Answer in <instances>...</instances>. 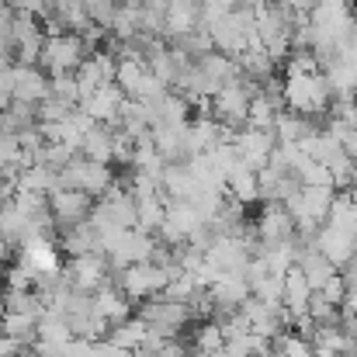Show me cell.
<instances>
[{
    "label": "cell",
    "mask_w": 357,
    "mask_h": 357,
    "mask_svg": "<svg viewBox=\"0 0 357 357\" xmlns=\"http://www.w3.org/2000/svg\"><path fill=\"white\" fill-rule=\"evenodd\" d=\"M260 87L253 80H246L243 73H236L208 105H212V119H219L222 125L236 128V125H246V108H250V98L257 94Z\"/></svg>",
    "instance_id": "obj_6"
},
{
    "label": "cell",
    "mask_w": 357,
    "mask_h": 357,
    "mask_svg": "<svg viewBox=\"0 0 357 357\" xmlns=\"http://www.w3.org/2000/svg\"><path fill=\"white\" fill-rule=\"evenodd\" d=\"M354 42H357V10H354Z\"/></svg>",
    "instance_id": "obj_41"
},
{
    "label": "cell",
    "mask_w": 357,
    "mask_h": 357,
    "mask_svg": "<svg viewBox=\"0 0 357 357\" xmlns=\"http://www.w3.org/2000/svg\"><path fill=\"white\" fill-rule=\"evenodd\" d=\"M31 125H38V105L10 101V105L0 112V132L17 135V132H24V128H31Z\"/></svg>",
    "instance_id": "obj_27"
},
{
    "label": "cell",
    "mask_w": 357,
    "mask_h": 357,
    "mask_svg": "<svg viewBox=\"0 0 357 357\" xmlns=\"http://www.w3.org/2000/svg\"><path fill=\"white\" fill-rule=\"evenodd\" d=\"M312 132H316V119L298 115V112H281L278 121H274V135H278V142H288V146H302Z\"/></svg>",
    "instance_id": "obj_18"
},
{
    "label": "cell",
    "mask_w": 357,
    "mask_h": 357,
    "mask_svg": "<svg viewBox=\"0 0 357 357\" xmlns=\"http://www.w3.org/2000/svg\"><path fill=\"white\" fill-rule=\"evenodd\" d=\"M94 312H98L108 326H115V323H121V319H128L132 305H128V298L121 295V288L101 284V288H94Z\"/></svg>",
    "instance_id": "obj_17"
},
{
    "label": "cell",
    "mask_w": 357,
    "mask_h": 357,
    "mask_svg": "<svg viewBox=\"0 0 357 357\" xmlns=\"http://www.w3.org/2000/svg\"><path fill=\"white\" fill-rule=\"evenodd\" d=\"M191 357H195V354H191Z\"/></svg>",
    "instance_id": "obj_43"
},
{
    "label": "cell",
    "mask_w": 357,
    "mask_h": 357,
    "mask_svg": "<svg viewBox=\"0 0 357 357\" xmlns=\"http://www.w3.org/2000/svg\"><path fill=\"white\" fill-rule=\"evenodd\" d=\"M0 333H7L21 347H31V344H38V319L35 316H24V312H3Z\"/></svg>",
    "instance_id": "obj_24"
},
{
    "label": "cell",
    "mask_w": 357,
    "mask_h": 357,
    "mask_svg": "<svg viewBox=\"0 0 357 357\" xmlns=\"http://www.w3.org/2000/svg\"><path fill=\"white\" fill-rule=\"evenodd\" d=\"M274 146H278L274 128H253V125H243V128H236V135H233V149H236L239 163H246L250 170L267 167Z\"/></svg>",
    "instance_id": "obj_8"
},
{
    "label": "cell",
    "mask_w": 357,
    "mask_h": 357,
    "mask_svg": "<svg viewBox=\"0 0 357 357\" xmlns=\"http://www.w3.org/2000/svg\"><path fill=\"white\" fill-rule=\"evenodd\" d=\"M91 56L87 42L77 35V31H49L45 42H42V52H38V66L49 73V77H59V73H77V66Z\"/></svg>",
    "instance_id": "obj_2"
},
{
    "label": "cell",
    "mask_w": 357,
    "mask_h": 357,
    "mask_svg": "<svg viewBox=\"0 0 357 357\" xmlns=\"http://www.w3.org/2000/svg\"><path fill=\"white\" fill-rule=\"evenodd\" d=\"M305 312H309V319H312L316 326H340V305L326 302L319 291H312V295H309Z\"/></svg>",
    "instance_id": "obj_30"
},
{
    "label": "cell",
    "mask_w": 357,
    "mask_h": 357,
    "mask_svg": "<svg viewBox=\"0 0 357 357\" xmlns=\"http://www.w3.org/2000/svg\"><path fill=\"white\" fill-rule=\"evenodd\" d=\"M163 215H167V195H153V198H142L135 202V229L156 236V229L163 226Z\"/></svg>",
    "instance_id": "obj_23"
},
{
    "label": "cell",
    "mask_w": 357,
    "mask_h": 357,
    "mask_svg": "<svg viewBox=\"0 0 357 357\" xmlns=\"http://www.w3.org/2000/svg\"><path fill=\"white\" fill-rule=\"evenodd\" d=\"M253 229H257V236L264 239V243H281V239L295 236V219H291V212L284 205L267 202V208L260 212V219H257Z\"/></svg>",
    "instance_id": "obj_12"
},
{
    "label": "cell",
    "mask_w": 357,
    "mask_h": 357,
    "mask_svg": "<svg viewBox=\"0 0 357 357\" xmlns=\"http://www.w3.org/2000/svg\"><path fill=\"white\" fill-rule=\"evenodd\" d=\"M17 264H24L35 278L38 274H59L63 271V260H59V246L49 236H35L28 243L17 246Z\"/></svg>",
    "instance_id": "obj_9"
},
{
    "label": "cell",
    "mask_w": 357,
    "mask_h": 357,
    "mask_svg": "<svg viewBox=\"0 0 357 357\" xmlns=\"http://www.w3.org/2000/svg\"><path fill=\"white\" fill-rule=\"evenodd\" d=\"M281 98H284V108L288 112H298V115H309V119H323L330 101H333V91L323 77V70H305V73H284L281 80Z\"/></svg>",
    "instance_id": "obj_1"
},
{
    "label": "cell",
    "mask_w": 357,
    "mask_h": 357,
    "mask_svg": "<svg viewBox=\"0 0 357 357\" xmlns=\"http://www.w3.org/2000/svg\"><path fill=\"white\" fill-rule=\"evenodd\" d=\"M239 0H198V24L202 28H212L215 21H222L226 14L236 10Z\"/></svg>",
    "instance_id": "obj_31"
},
{
    "label": "cell",
    "mask_w": 357,
    "mask_h": 357,
    "mask_svg": "<svg viewBox=\"0 0 357 357\" xmlns=\"http://www.w3.org/2000/svg\"><path fill=\"white\" fill-rule=\"evenodd\" d=\"M17 357H38V354H24V351H21V354H17Z\"/></svg>",
    "instance_id": "obj_42"
},
{
    "label": "cell",
    "mask_w": 357,
    "mask_h": 357,
    "mask_svg": "<svg viewBox=\"0 0 357 357\" xmlns=\"http://www.w3.org/2000/svg\"><path fill=\"white\" fill-rule=\"evenodd\" d=\"M284 3H288L295 14H309V10L316 7V0H284Z\"/></svg>",
    "instance_id": "obj_38"
},
{
    "label": "cell",
    "mask_w": 357,
    "mask_h": 357,
    "mask_svg": "<svg viewBox=\"0 0 357 357\" xmlns=\"http://www.w3.org/2000/svg\"><path fill=\"white\" fill-rule=\"evenodd\" d=\"M295 267L305 274V281H309V288H312V291H319V288H323V281L337 274V264H333L330 257H323L316 246H305V250H298V260H295Z\"/></svg>",
    "instance_id": "obj_16"
},
{
    "label": "cell",
    "mask_w": 357,
    "mask_h": 357,
    "mask_svg": "<svg viewBox=\"0 0 357 357\" xmlns=\"http://www.w3.org/2000/svg\"><path fill=\"white\" fill-rule=\"evenodd\" d=\"M45 202H49V212H52V219H56L59 229H70V226L84 222L91 215V208H94V198L91 195H84L77 188H63V184L52 188L45 195Z\"/></svg>",
    "instance_id": "obj_7"
},
{
    "label": "cell",
    "mask_w": 357,
    "mask_h": 357,
    "mask_svg": "<svg viewBox=\"0 0 357 357\" xmlns=\"http://www.w3.org/2000/svg\"><path fill=\"white\" fill-rule=\"evenodd\" d=\"M108 267H112V264H108L105 253H80V257H70V264H66L63 271L70 274L73 288H80V291H94V288L105 284Z\"/></svg>",
    "instance_id": "obj_11"
},
{
    "label": "cell",
    "mask_w": 357,
    "mask_h": 357,
    "mask_svg": "<svg viewBox=\"0 0 357 357\" xmlns=\"http://www.w3.org/2000/svg\"><path fill=\"white\" fill-rule=\"evenodd\" d=\"M121 101H125V94H121L119 84L112 80V84H101L98 91L84 94L77 108H80L84 115H91V121H98V125H115Z\"/></svg>",
    "instance_id": "obj_10"
},
{
    "label": "cell",
    "mask_w": 357,
    "mask_h": 357,
    "mask_svg": "<svg viewBox=\"0 0 357 357\" xmlns=\"http://www.w3.org/2000/svg\"><path fill=\"white\" fill-rule=\"evenodd\" d=\"M0 319H3V288H0Z\"/></svg>",
    "instance_id": "obj_40"
},
{
    "label": "cell",
    "mask_w": 357,
    "mask_h": 357,
    "mask_svg": "<svg viewBox=\"0 0 357 357\" xmlns=\"http://www.w3.org/2000/svg\"><path fill=\"white\" fill-rule=\"evenodd\" d=\"M63 250L70 257H80V253H101V233L91 226V219L63 229Z\"/></svg>",
    "instance_id": "obj_19"
},
{
    "label": "cell",
    "mask_w": 357,
    "mask_h": 357,
    "mask_svg": "<svg viewBox=\"0 0 357 357\" xmlns=\"http://www.w3.org/2000/svg\"><path fill=\"white\" fill-rule=\"evenodd\" d=\"M208 35H212V49H215V52H226V56L239 59L250 45H257V35H253V7L236 3L233 14H226L222 21H215V24L208 28Z\"/></svg>",
    "instance_id": "obj_3"
},
{
    "label": "cell",
    "mask_w": 357,
    "mask_h": 357,
    "mask_svg": "<svg viewBox=\"0 0 357 357\" xmlns=\"http://www.w3.org/2000/svg\"><path fill=\"white\" fill-rule=\"evenodd\" d=\"M52 101H63L66 108H77L80 105V84L73 73H59V77H49V94Z\"/></svg>",
    "instance_id": "obj_29"
},
{
    "label": "cell",
    "mask_w": 357,
    "mask_h": 357,
    "mask_svg": "<svg viewBox=\"0 0 357 357\" xmlns=\"http://www.w3.org/2000/svg\"><path fill=\"white\" fill-rule=\"evenodd\" d=\"M146 337H149V326H146L142 316H139V319H121L115 326H108V340L125 347V351H139Z\"/></svg>",
    "instance_id": "obj_28"
},
{
    "label": "cell",
    "mask_w": 357,
    "mask_h": 357,
    "mask_svg": "<svg viewBox=\"0 0 357 357\" xmlns=\"http://www.w3.org/2000/svg\"><path fill=\"white\" fill-rule=\"evenodd\" d=\"M21 351H24V347H21L17 340H10L7 333H0V357H17Z\"/></svg>",
    "instance_id": "obj_37"
},
{
    "label": "cell",
    "mask_w": 357,
    "mask_h": 357,
    "mask_svg": "<svg viewBox=\"0 0 357 357\" xmlns=\"http://www.w3.org/2000/svg\"><path fill=\"white\" fill-rule=\"evenodd\" d=\"M309 295H312V288H309L305 274H302L298 267H288V271H284V295H281V305H284L291 316H302L305 305H309Z\"/></svg>",
    "instance_id": "obj_20"
},
{
    "label": "cell",
    "mask_w": 357,
    "mask_h": 357,
    "mask_svg": "<svg viewBox=\"0 0 357 357\" xmlns=\"http://www.w3.org/2000/svg\"><path fill=\"white\" fill-rule=\"evenodd\" d=\"M222 344H226L222 326H219L215 319H205V323L198 326V333H195V354H208V351H215V347H222Z\"/></svg>",
    "instance_id": "obj_32"
},
{
    "label": "cell",
    "mask_w": 357,
    "mask_h": 357,
    "mask_svg": "<svg viewBox=\"0 0 357 357\" xmlns=\"http://www.w3.org/2000/svg\"><path fill=\"white\" fill-rule=\"evenodd\" d=\"M319 295H323L326 302H333V305H344V302H347V288H344V278H340V271H337L333 278H326V281H323Z\"/></svg>",
    "instance_id": "obj_35"
},
{
    "label": "cell",
    "mask_w": 357,
    "mask_h": 357,
    "mask_svg": "<svg viewBox=\"0 0 357 357\" xmlns=\"http://www.w3.org/2000/svg\"><path fill=\"white\" fill-rule=\"evenodd\" d=\"M3 281H7V288H35V274L24 264H10L3 271Z\"/></svg>",
    "instance_id": "obj_34"
},
{
    "label": "cell",
    "mask_w": 357,
    "mask_h": 357,
    "mask_svg": "<svg viewBox=\"0 0 357 357\" xmlns=\"http://www.w3.org/2000/svg\"><path fill=\"white\" fill-rule=\"evenodd\" d=\"M198 177L191 174L188 163H167L163 174H160V191L167 198H195L198 195Z\"/></svg>",
    "instance_id": "obj_15"
},
{
    "label": "cell",
    "mask_w": 357,
    "mask_h": 357,
    "mask_svg": "<svg viewBox=\"0 0 357 357\" xmlns=\"http://www.w3.org/2000/svg\"><path fill=\"white\" fill-rule=\"evenodd\" d=\"M80 156L87 160H101V163H115V125H91L80 135Z\"/></svg>",
    "instance_id": "obj_13"
},
{
    "label": "cell",
    "mask_w": 357,
    "mask_h": 357,
    "mask_svg": "<svg viewBox=\"0 0 357 357\" xmlns=\"http://www.w3.org/2000/svg\"><path fill=\"white\" fill-rule=\"evenodd\" d=\"M281 112H284L281 101H274L264 91H257L250 98V108H246V125H253V128H274V121H278Z\"/></svg>",
    "instance_id": "obj_26"
},
{
    "label": "cell",
    "mask_w": 357,
    "mask_h": 357,
    "mask_svg": "<svg viewBox=\"0 0 357 357\" xmlns=\"http://www.w3.org/2000/svg\"><path fill=\"white\" fill-rule=\"evenodd\" d=\"M330 177H333V188H340V191H354L357 188V163L344 153L340 160L330 163Z\"/></svg>",
    "instance_id": "obj_33"
},
{
    "label": "cell",
    "mask_w": 357,
    "mask_h": 357,
    "mask_svg": "<svg viewBox=\"0 0 357 357\" xmlns=\"http://www.w3.org/2000/svg\"><path fill=\"white\" fill-rule=\"evenodd\" d=\"M167 281H170L167 267H160V264H153V260L119 267V288L128 302H135V298H142V302H146V298H156V295L167 288Z\"/></svg>",
    "instance_id": "obj_5"
},
{
    "label": "cell",
    "mask_w": 357,
    "mask_h": 357,
    "mask_svg": "<svg viewBox=\"0 0 357 357\" xmlns=\"http://www.w3.org/2000/svg\"><path fill=\"white\" fill-rule=\"evenodd\" d=\"M298 149H302V153H309L312 160L326 163V167H330L333 160H340V156L347 153V149H344V142H340L337 135H330L326 128H316V132H312V135H309V139H305V142L298 146Z\"/></svg>",
    "instance_id": "obj_21"
},
{
    "label": "cell",
    "mask_w": 357,
    "mask_h": 357,
    "mask_svg": "<svg viewBox=\"0 0 357 357\" xmlns=\"http://www.w3.org/2000/svg\"><path fill=\"white\" fill-rule=\"evenodd\" d=\"M316 250H319L323 257H330L337 267H344V264L357 253V239L323 222V226H319V233H316Z\"/></svg>",
    "instance_id": "obj_14"
},
{
    "label": "cell",
    "mask_w": 357,
    "mask_h": 357,
    "mask_svg": "<svg viewBox=\"0 0 357 357\" xmlns=\"http://www.w3.org/2000/svg\"><path fill=\"white\" fill-rule=\"evenodd\" d=\"M128 357H156V354H149V351H132Z\"/></svg>",
    "instance_id": "obj_39"
},
{
    "label": "cell",
    "mask_w": 357,
    "mask_h": 357,
    "mask_svg": "<svg viewBox=\"0 0 357 357\" xmlns=\"http://www.w3.org/2000/svg\"><path fill=\"white\" fill-rule=\"evenodd\" d=\"M226 195H229V198H236V202H243V205L257 202V198H260L257 170H250L246 163H239L236 170H229V177H226Z\"/></svg>",
    "instance_id": "obj_25"
},
{
    "label": "cell",
    "mask_w": 357,
    "mask_h": 357,
    "mask_svg": "<svg viewBox=\"0 0 357 357\" xmlns=\"http://www.w3.org/2000/svg\"><path fill=\"white\" fill-rule=\"evenodd\" d=\"M59 184L63 188H77L84 195H91L94 202L115 184V170L112 163H101V160H87V156H73L63 170H59Z\"/></svg>",
    "instance_id": "obj_4"
},
{
    "label": "cell",
    "mask_w": 357,
    "mask_h": 357,
    "mask_svg": "<svg viewBox=\"0 0 357 357\" xmlns=\"http://www.w3.org/2000/svg\"><path fill=\"white\" fill-rule=\"evenodd\" d=\"M340 278H344V288H347V298H357V267H351V264H344V271H340Z\"/></svg>",
    "instance_id": "obj_36"
},
{
    "label": "cell",
    "mask_w": 357,
    "mask_h": 357,
    "mask_svg": "<svg viewBox=\"0 0 357 357\" xmlns=\"http://www.w3.org/2000/svg\"><path fill=\"white\" fill-rule=\"evenodd\" d=\"M326 226H333V229H340V233L357 239V202L351 191H344V195L333 198V205L326 212Z\"/></svg>",
    "instance_id": "obj_22"
}]
</instances>
